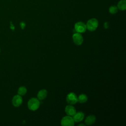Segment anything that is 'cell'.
Instances as JSON below:
<instances>
[{"label": "cell", "instance_id": "obj_1", "mask_svg": "<svg viewBox=\"0 0 126 126\" xmlns=\"http://www.w3.org/2000/svg\"><path fill=\"white\" fill-rule=\"evenodd\" d=\"M86 25L87 29L89 31L93 32L97 29L98 26V21L95 18H91L87 21Z\"/></svg>", "mask_w": 126, "mask_h": 126}, {"label": "cell", "instance_id": "obj_2", "mask_svg": "<svg viewBox=\"0 0 126 126\" xmlns=\"http://www.w3.org/2000/svg\"><path fill=\"white\" fill-rule=\"evenodd\" d=\"M40 105V102L38 99L36 98H31L28 102V107L29 109L32 111L37 110Z\"/></svg>", "mask_w": 126, "mask_h": 126}, {"label": "cell", "instance_id": "obj_3", "mask_svg": "<svg viewBox=\"0 0 126 126\" xmlns=\"http://www.w3.org/2000/svg\"><path fill=\"white\" fill-rule=\"evenodd\" d=\"M61 123L63 126H73L74 124V121L71 116L67 115L62 118Z\"/></svg>", "mask_w": 126, "mask_h": 126}, {"label": "cell", "instance_id": "obj_4", "mask_svg": "<svg viewBox=\"0 0 126 126\" xmlns=\"http://www.w3.org/2000/svg\"><path fill=\"white\" fill-rule=\"evenodd\" d=\"M74 29L77 32L83 33L86 31V25L84 22L79 21L75 24Z\"/></svg>", "mask_w": 126, "mask_h": 126}, {"label": "cell", "instance_id": "obj_5", "mask_svg": "<svg viewBox=\"0 0 126 126\" xmlns=\"http://www.w3.org/2000/svg\"><path fill=\"white\" fill-rule=\"evenodd\" d=\"M66 100L68 104H69L70 105H72V104H74L77 102L78 97H77L75 94L71 92V93H69L67 95Z\"/></svg>", "mask_w": 126, "mask_h": 126}, {"label": "cell", "instance_id": "obj_6", "mask_svg": "<svg viewBox=\"0 0 126 126\" xmlns=\"http://www.w3.org/2000/svg\"><path fill=\"white\" fill-rule=\"evenodd\" d=\"M72 39L75 44L77 45H81L83 42V37L82 35L78 32L75 33L72 35Z\"/></svg>", "mask_w": 126, "mask_h": 126}, {"label": "cell", "instance_id": "obj_7", "mask_svg": "<svg viewBox=\"0 0 126 126\" xmlns=\"http://www.w3.org/2000/svg\"><path fill=\"white\" fill-rule=\"evenodd\" d=\"M22 98L21 95L18 94L15 95L12 99V104L15 107H19L22 103Z\"/></svg>", "mask_w": 126, "mask_h": 126}, {"label": "cell", "instance_id": "obj_8", "mask_svg": "<svg viewBox=\"0 0 126 126\" xmlns=\"http://www.w3.org/2000/svg\"><path fill=\"white\" fill-rule=\"evenodd\" d=\"M65 112L66 114L69 116H73L76 113V109L74 107L71 105H67L65 108Z\"/></svg>", "mask_w": 126, "mask_h": 126}, {"label": "cell", "instance_id": "obj_9", "mask_svg": "<svg viewBox=\"0 0 126 126\" xmlns=\"http://www.w3.org/2000/svg\"><path fill=\"white\" fill-rule=\"evenodd\" d=\"M84 114L82 112L79 111L78 112H76V113L74 114V115L73 117V119L74 122H79L82 121L84 118Z\"/></svg>", "mask_w": 126, "mask_h": 126}, {"label": "cell", "instance_id": "obj_10", "mask_svg": "<svg viewBox=\"0 0 126 126\" xmlns=\"http://www.w3.org/2000/svg\"><path fill=\"white\" fill-rule=\"evenodd\" d=\"M96 120V117L94 115H89L86 117L85 123L87 125H91L94 123Z\"/></svg>", "mask_w": 126, "mask_h": 126}, {"label": "cell", "instance_id": "obj_11", "mask_svg": "<svg viewBox=\"0 0 126 126\" xmlns=\"http://www.w3.org/2000/svg\"><path fill=\"white\" fill-rule=\"evenodd\" d=\"M47 95V91L45 89H42L40 90L37 94V98L39 100L44 99Z\"/></svg>", "mask_w": 126, "mask_h": 126}, {"label": "cell", "instance_id": "obj_12", "mask_svg": "<svg viewBox=\"0 0 126 126\" xmlns=\"http://www.w3.org/2000/svg\"><path fill=\"white\" fill-rule=\"evenodd\" d=\"M117 6L120 10H125L126 9V0H120L117 5Z\"/></svg>", "mask_w": 126, "mask_h": 126}, {"label": "cell", "instance_id": "obj_13", "mask_svg": "<svg viewBox=\"0 0 126 126\" xmlns=\"http://www.w3.org/2000/svg\"><path fill=\"white\" fill-rule=\"evenodd\" d=\"M88 100V97L85 94H81L78 97V101L81 103L86 102Z\"/></svg>", "mask_w": 126, "mask_h": 126}, {"label": "cell", "instance_id": "obj_14", "mask_svg": "<svg viewBox=\"0 0 126 126\" xmlns=\"http://www.w3.org/2000/svg\"><path fill=\"white\" fill-rule=\"evenodd\" d=\"M118 8L116 5H111L109 8V12L111 14H115L117 13Z\"/></svg>", "mask_w": 126, "mask_h": 126}, {"label": "cell", "instance_id": "obj_15", "mask_svg": "<svg viewBox=\"0 0 126 126\" xmlns=\"http://www.w3.org/2000/svg\"><path fill=\"white\" fill-rule=\"evenodd\" d=\"M27 93V89L24 86L20 87L18 90V94L20 95H24Z\"/></svg>", "mask_w": 126, "mask_h": 126}, {"label": "cell", "instance_id": "obj_16", "mask_svg": "<svg viewBox=\"0 0 126 126\" xmlns=\"http://www.w3.org/2000/svg\"><path fill=\"white\" fill-rule=\"evenodd\" d=\"M108 27H109L108 23L107 22H105L104 24V28L105 29H107L108 28Z\"/></svg>", "mask_w": 126, "mask_h": 126}, {"label": "cell", "instance_id": "obj_17", "mask_svg": "<svg viewBox=\"0 0 126 126\" xmlns=\"http://www.w3.org/2000/svg\"><path fill=\"white\" fill-rule=\"evenodd\" d=\"M78 126H85V125H84V124H79Z\"/></svg>", "mask_w": 126, "mask_h": 126}, {"label": "cell", "instance_id": "obj_18", "mask_svg": "<svg viewBox=\"0 0 126 126\" xmlns=\"http://www.w3.org/2000/svg\"></svg>", "mask_w": 126, "mask_h": 126}]
</instances>
